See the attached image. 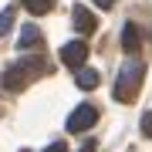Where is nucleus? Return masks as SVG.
Returning a JSON list of instances; mask_svg holds the SVG:
<instances>
[{
    "label": "nucleus",
    "mask_w": 152,
    "mask_h": 152,
    "mask_svg": "<svg viewBox=\"0 0 152 152\" xmlns=\"http://www.w3.org/2000/svg\"><path fill=\"white\" fill-rule=\"evenodd\" d=\"M24 7H27L31 14H51V7H54V0H24Z\"/></svg>",
    "instance_id": "1a4fd4ad"
},
{
    "label": "nucleus",
    "mask_w": 152,
    "mask_h": 152,
    "mask_svg": "<svg viewBox=\"0 0 152 152\" xmlns=\"http://www.w3.org/2000/svg\"><path fill=\"white\" fill-rule=\"evenodd\" d=\"M142 132H145V135L152 139V108H149L145 115H142Z\"/></svg>",
    "instance_id": "9b49d317"
},
{
    "label": "nucleus",
    "mask_w": 152,
    "mask_h": 152,
    "mask_svg": "<svg viewBox=\"0 0 152 152\" xmlns=\"http://www.w3.org/2000/svg\"><path fill=\"white\" fill-rule=\"evenodd\" d=\"M71 20H75V27H78V34H81V37H88V34H95V31H98V20H95V14L88 10V7H81V4L75 7Z\"/></svg>",
    "instance_id": "39448f33"
},
{
    "label": "nucleus",
    "mask_w": 152,
    "mask_h": 152,
    "mask_svg": "<svg viewBox=\"0 0 152 152\" xmlns=\"http://www.w3.org/2000/svg\"><path fill=\"white\" fill-rule=\"evenodd\" d=\"M81 152H95V145H91V142H88V145H85V149H81Z\"/></svg>",
    "instance_id": "4468645a"
},
{
    "label": "nucleus",
    "mask_w": 152,
    "mask_h": 152,
    "mask_svg": "<svg viewBox=\"0 0 152 152\" xmlns=\"http://www.w3.org/2000/svg\"><path fill=\"white\" fill-rule=\"evenodd\" d=\"M122 48L129 51V54H139V48H142V31H139V24H125L122 27Z\"/></svg>",
    "instance_id": "423d86ee"
},
{
    "label": "nucleus",
    "mask_w": 152,
    "mask_h": 152,
    "mask_svg": "<svg viewBox=\"0 0 152 152\" xmlns=\"http://www.w3.org/2000/svg\"><path fill=\"white\" fill-rule=\"evenodd\" d=\"M95 122H98V108L95 105H78L68 115V132H88Z\"/></svg>",
    "instance_id": "f03ea898"
},
{
    "label": "nucleus",
    "mask_w": 152,
    "mask_h": 152,
    "mask_svg": "<svg viewBox=\"0 0 152 152\" xmlns=\"http://www.w3.org/2000/svg\"><path fill=\"white\" fill-rule=\"evenodd\" d=\"M91 4H95V7H105V10H108V7L115 4V0H91Z\"/></svg>",
    "instance_id": "ddd939ff"
},
{
    "label": "nucleus",
    "mask_w": 152,
    "mask_h": 152,
    "mask_svg": "<svg viewBox=\"0 0 152 152\" xmlns=\"http://www.w3.org/2000/svg\"><path fill=\"white\" fill-rule=\"evenodd\" d=\"M37 44H41V31H37V27H24L20 41H17V48L27 51V48H37Z\"/></svg>",
    "instance_id": "0eeeda50"
},
{
    "label": "nucleus",
    "mask_w": 152,
    "mask_h": 152,
    "mask_svg": "<svg viewBox=\"0 0 152 152\" xmlns=\"http://www.w3.org/2000/svg\"><path fill=\"white\" fill-rule=\"evenodd\" d=\"M10 24H14V10H4V14H0V34L10 31Z\"/></svg>",
    "instance_id": "9d476101"
},
{
    "label": "nucleus",
    "mask_w": 152,
    "mask_h": 152,
    "mask_svg": "<svg viewBox=\"0 0 152 152\" xmlns=\"http://www.w3.org/2000/svg\"><path fill=\"white\" fill-rule=\"evenodd\" d=\"M61 61H64L68 68L81 71L85 61H88V44H85V41H71V44H64V48H61Z\"/></svg>",
    "instance_id": "7ed1b4c3"
},
{
    "label": "nucleus",
    "mask_w": 152,
    "mask_h": 152,
    "mask_svg": "<svg viewBox=\"0 0 152 152\" xmlns=\"http://www.w3.org/2000/svg\"><path fill=\"white\" fill-rule=\"evenodd\" d=\"M0 81H4L7 91H24V85L31 81V75H27V68H24V64H14V68L4 71V78H0Z\"/></svg>",
    "instance_id": "20e7f679"
},
{
    "label": "nucleus",
    "mask_w": 152,
    "mask_h": 152,
    "mask_svg": "<svg viewBox=\"0 0 152 152\" xmlns=\"http://www.w3.org/2000/svg\"><path fill=\"white\" fill-rule=\"evenodd\" d=\"M142 78H145V64H142V61L122 64L118 81H115V102H122V105L135 102V98H139V88H142Z\"/></svg>",
    "instance_id": "f257e3e1"
},
{
    "label": "nucleus",
    "mask_w": 152,
    "mask_h": 152,
    "mask_svg": "<svg viewBox=\"0 0 152 152\" xmlns=\"http://www.w3.org/2000/svg\"><path fill=\"white\" fill-rule=\"evenodd\" d=\"M95 85H98V71H91V68H81V71H78V88L91 91Z\"/></svg>",
    "instance_id": "6e6552de"
},
{
    "label": "nucleus",
    "mask_w": 152,
    "mask_h": 152,
    "mask_svg": "<svg viewBox=\"0 0 152 152\" xmlns=\"http://www.w3.org/2000/svg\"><path fill=\"white\" fill-rule=\"evenodd\" d=\"M44 152H68V145H64V142H51Z\"/></svg>",
    "instance_id": "f8f14e48"
}]
</instances>
